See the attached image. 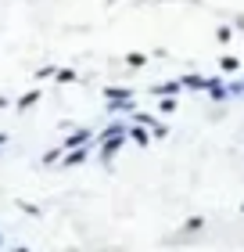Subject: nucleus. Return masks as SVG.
Instances as JSON below:
<instances>
[{
    "mask_svg": "<svg viewBox=\"0 0 244 252\" xmlns=\"http://www.w3.org/2000/svg\"><path fill=\"white\" fill-rule=\"evenodd\" d=\"M104 97H108V108L111 112H136L133 90H126V87H108V90H104Z\"/></svg>",
    "mask_w": 244,
    "mask_h": 252,
    "instance_id": "f257e3e1",
    "label": "nucleus"
},
{
    "mask_svg": "<svg viewBox=\"0 0 244 252\" xmlns=\"http://www.w3.org/2000/svg\"><path fill=\"white\" fill-rule=\"evenodd\" d=\"M90 137H94L90 130H72V133H68V141H65V152H76V148H86V144H90Z\"/></svg>",
    "mask_w": 244,
    "mask_h": 252,
    "instance_id": "f03ea898",
    "label": "nucleus"
},
{
    "mask_svg": "<svg viewBox=\"0 0 244 252\" xmlns=\"http://www.w3.org/2000/svg\"><path fill=\"white\" fill-rule=\"evenodd\" d=\"M208 97H212V101H226V97H234V94H230V87H223L219 79H208Z\"/></svg>",
    "mask_w": 244,
    "mask_h": 252,
    "instance_id": "7ed1b4c3",
    "label": "nucleus"
},
{
    "mask_svg": "<svg viewBox=\"0 0 244 252\" xmlns=\"http://www.w3.org/2000/svg\"><path fill=\"white\" fill-rule=\"evenodd\" d=\"M180 87H187V90H208V79L190 72V76H183V79H180Z\"/></svg>",
    "mask_w": 244,
    "mask_h": 252,
    "instance_id": "20e7f679",
    "label": "nucleus"
},
{
    "mask_svg": "<svg viewBox=\"0 0 244 252\" xmlns=\"http://www.w3.org/2000/svg\"><path fill=\"white\" fill-rule=\"evenodd\" d=\"M126 137H130V141H136L140 148H147V144H151V133L144 130V126H130V133H126Z\"/></svg>",
    "mask_w": 244,
    "mask_h": 252,
    "instance_id": "39448f33",
    "label": "nucleus"
},
{
    "mask_svg": "<svg viewBox=\"0 0 244 252\" xmlns=\"http://www.w3.org/2000/svg\"><path fill=\"white\" fill-rule=\"evenodd\" d=\"M86 148H76V152H68L65 158H61V166H79V162H86Z\"/></svg>",
    "mask_w": 244,
    "mask_h": 252,
    "instance_id": "423d86ee",
    "label": "nucleus"
},
{
    "mask_svg": "<svg viewBox=\"0 0 244 252\" xmlns=\"http://www.w3.org/2000/svg\"><path fill=\"white\" fill-rule=\"evenodd\" d=\"M40 97H43L40 90H29V94H22V97H18V105H15V108H18V112H26V108H32V105H36Z\"/></svg>",
    "mask_w": 244,
    "mask_h": 252,
    "instance_id": "0eeeda50",
    "label": "nucleus"
},
{
    "mask_svg": "<svg viewBox=\"0 0 244 252\" xmlns=\"http://www.w3.org/2000/svg\"><path fill=\"white\" fill-rule=\"evenodd\" d=\"M155 94H162V97H176V94H180V83H158Z\"/></svg>",
    "mask_w": 244,
    "mask_h": 252,
    "instance_id": "6e6552de",
    "label": "nucleus"
},
{
    "mask_svg": "<svg viewBox=\"0 0 244 252\" xmlns=\"http://www.w3.org/2000/svg\"><path fill=\"white\" fill-rule=\"evenodd\" d=\"M219 68H223L226 76H234L237 68H241V62H237V58H223V62H219Z\"/></svg>",
    "mask_w": 244,
    "mask_h": 252,
    "instance_id": "1a4fd4ad",
    "label": "nucleus"
},
{
    "mask_svg": "<svg viewBox=\"0 0 244 252\" xmlns=\"http://www.w3.org/2000/svg\"><path fill=\"white\" fill-rule=\"evenodd\" d=\"M158 112H162V116H169V112H176V97H162V101H158Z\"/></svg>",
    "mask_w": 244,
    "mask_h": 252,
    "instance_id": "9d476101",
    "label": "nucleus"
},
{
    "mask_svg": "<svg viewBox=\"0 0 244 252\" xmlns=\"http://www.w3.org/2000/svg\"><path fill=\"white\" fill-rule=\"evenodd\" d=\"M61 155H65V148H51V152L43 155V166H51V162H61Z\"/></svg>",
    "mask_w": 244,
    "mask_h": 252,
    "instance_id": "9b49d317",
    "label": "nucleus"
},
{
    "mask_svg": "<svg viewBox=\"0 0 244 252\" xmlns=\"http://www.w3.org/2000/svg\"><path fill=\"white\" fill-rule=\"evenodd\" d=\"M57 83H76V72H72V68H57Z\"/></svg>",
    "mask_w": 244,
    "mask_h": 252,
    "instance_id": "f8f14e48",
    "label": "nucleus"
},
{
    "mask_svg": "<svg viewBox=\"0 0 244 252\" xmlns=\"http://www.w3.org/2000/svg\"><path fill=\"white\" fill-rule=\"evenodd\" d=\"M147 58H144V54H126V65H133V68H140Z\"/></svg>",
    "mask_w": 244,
    "mask_h": 252,
    "instance_id": "ddd939ff",
    "label": "nucleus"
},
{
    "mask_svg": "<svg viewBox=\"0 0 244 252\" xmlns=\"http://www.w3.org/2000/svg\"><path fill=\"white\" fill-rule=\"evenodd\" d=\"M18 209L29 213V216H40V205H32V202H18Z\"/></svg>",
    "mask_w": 244,
    "mask_h": 252,
    "instance_id": "4468645a",
    "label": "nucleus"
},
{
    "mask_svg": "<svg viewBox=\"0 0 244 252\" xmlns=\"http://www.w3.org/2000/svg\"><path fill=\"white\" fill-rule=\"evenodd\" d=\"M165 133H169V126H165V123H158L155 130H151V137H165Z\"/></svg>",
    "mask_w": 244,
    "mask_h": 252,
    "instance_id": "2eb2a0df",
    "label": "nucleus"
},
{
    "mask_svg": "<svg viewBox=\"0 0 244 252\" xmlns=\"http://www.w3.org/2000/svg\"><path fill=\"white\" fill-rule=\"evenodd\" d=\"M4 148H7V133H0V152H4Z\"/></svg>",
    "mask_w": 244,
    "mask_h": 252,
    "instance_id": "dca6fc26",
    "label": "nucleus"
},
{
    "mask_svg": "<svg viewBox=\"0 0 244 252\" xmlns=\"http://www.w3.org/2000/svg\"><path fill=\"white\" fill-rule=\"evenodd\" d=\"M0 108H7V97H4V94H0Z\"/></svg>",
    "mask_w": 244,
    "mask_h": 252,
    "instance_id": "f3484780",
    "label": "nucleus"
},
{
    "mask_svg": "<svg viewBox=\"0 0 244 252\" xmlns=\"http://www.w3.org/2000/svg\"><path fill=\"white\" fill-rule=\"evenodd\" d=\"M15 252H29V249H15Z\"/></svg>",
    "mask_w": 244,
    "mask_h": 252,
    "instance_id": "a211bd4d",
    "label": "nucleus"
},
{
    "mask_svg": "<svg viewBox=\"0 0 244 252\" xmlns=\"http://www.w3.org/2000/svg\"><path fill=\"white\" fill-rule=\"evenodd\" d=\"M241 213H244V205H241Z\"/></svg>",
    "mask_w": 244,
    "mask_h": 252,
    "instance_id": "6ab92c4d",
    "label": "nucleus"
},
{
    "mask_svg": "<svg viewBox=\"0 0 244 252\" xmlns=\"http://www.w3.org/2000/svg\"><path fill=\"white\" fill-rule=\"evenodd\" d=\"M0 242H4V238H0Z\"/></svg>",
    "mask_w": 244,
    "mask_h": 252,
    "instance_id": "aec40b11",
    "label": "nucleus"
}]
</instances>
